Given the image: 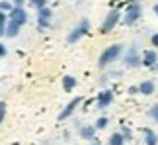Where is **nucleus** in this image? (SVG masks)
Here are the masks:
<instances>
[{"label":"nucleus","instance_id":"nucleus-1","mask_svg":"<svg viewBox=\"0 0 158 145\" xmlns=\"http://www.w3.org/2000/svg\"><path fill=\"white\" fill-rule=\"evenodd\" d=\"M123 51H125L123 43H111V45H107L106 49L100 53L98 67H100V69H106V67H109V65H113L117 59H121Z\"/></svg>","mask_w":158,"mask_h":145},{"label":"nucleus","instance_id":"nucleus-2","mask_svg":"<svg viewBox=\"0 0 158 145\" xmlns=\"http://www.w3.org/2000/svg\"><path fill=\"white\" fill-rule=\"evenodd\" d=\"M88 33H90V20L88 18H82V20L69 32V35H66V43L72 45V43H76V41H80L84 35H88Z\"/></svg>","mask_w":158,"mask_h":145},{"label":"nucleus","instance_id":"nucleus-3","mask_svg":"<svg viewBox=\"0 0 158 145\" xmlns=\"http://www.w3.org/2000/svg\"><path fill=\"white\" fill-rule=\"evenodd\" d=\"M141 16H143V6L139 2H131L125 8V12H121V22H123L125 26H135V24L141 20Z\"/></svg>","mask_w":158,"mask_h":145},{"label":"nucleus","instance_id":"nucleus-4","mask_svg":"<svg viewBox=\"0 0 158 145\" xmlns=\"http://www.w3.org/2000/svg\"><path fill=\"white\" fill-rule=\"evenodd\" d=\"M121 59H123V65L129 69H137L143 65V53H139L137 45H129L127 49L123 51V55H121Z\"/></svg>","mask_w":158,"mask_h":145},{"label":"nucleus","instance_id":"nucleus-5","mask_svg":"<svg viewBox=\"0 0 158 145\" xmlns=\"http://www.w3.org/2000/svg\"><path fill=\"white\" fill-rule=\"evenodd\" d=\"M119 22H121V10H109L100 24V33L106 35L109 32H113V28H117Z\"/></svg>","mask_w":158,"mask_h":145},{"label":"nucleus","instance_id":"nucleus-6","mask_svg":"<svg viewBox=\"0 0 158 145\" xmlns=\"http://www.w3.org/2000/svg\"><path fill=\"white\" fill-rule=\"evenodd\" d=\"M8 20H14L16 24H20V26H26V24H27L26 6H14V8L8 12Z\"/></svg>","mask_w":158,"mask_h":145},{"label":"nucleus","instance_id":"nucleus-7","mask_svg":"<svg viewBox=\"0 0 158 145\" xmlns=\"http://www.w3.org/2000/svg\"><path fill=\"white\" fill-rule=\"evenodd\" d=\"M80 104H82V98H80V96H74V98H72L69 104H66L63 110H60V114H59V122H64L66 118H70L72 114H74V110H76Z\"/></svg>","mask_w":158,"mask_h":145},{"label":"nucleus","instance_id":"nucleus-8","mask_svg":"<svg viewBox=\"0 0 158 145\" xmlns=\"http://www.w3.org/2000/svg\"><path fill=\"white\" fill-rule=\"evenodd\" d=\"M111 102H113V90H111V88L100 90L98 98H96V106L104 110V108H109V106H111Z\"/></svg>","mask_w":158,"mask_h":145},{"label":"nucleus","instance_id":"nucleus-9","mask_svg":"<svg viewBox=\"0 0 158 145\" xmlns=\"http://www.w3.org/2000/svg\"><path fill=\"white\" fill-rule=\"evenodd\" d=\"M156 63H158V55H156L154 49H147V51L143 53V67L152 69Z\"/></svg>","mask_w":158,"mask_h":145},{"label":"nucleus","instance_id":"nucleus-10","mask_svg":"<svg viewBox=\"0 0 158 145\" xmlns=\"http://www.w3.org/2000/svg\"><path fill=\"white\" fill-rule=\"evenodd\" d=\"M96 130L94 125H78V134L82 139H96Z\"/></svg>","mask_w":158,"mask_h":145},{"label":"nucleus","instance_id":"nucleus-11","mask_svg":"<svg viewBox=\"0 0 158 145\" xmlns=\"http://www.w3.org/2000/svg\"><path fill=\"white\" fill-rule=\"evenodd\" d=\"M20 29H22L20 24H16L14 20H8V24H6V37H18Z\"/></svg>","mask_w":158,"mask_h":145},{"label":"nucleus","instance_id":"nucleus-12","mask_svg":"<svg viewBox=\"0 0 158 145\" xmlns=\"http://www.w3.org/2000/svg\"><path fill=\"white\" fill-rule=\"evenodd\" d=\"M154 88H156V84H154L152 81H143L141 84H139V92L144 94V96L154 94Z\"/></svg>","mask_w":158,"mask_h":145},{"label":"nucleus","instance_id":"nucleus-13","mask_svg":"<svg viewBox=\"0 0 158 145\" xmlns=\"http://www.w3.org/2000/svg\"><path fill=\"white\" fill-rule=\"evenodd\" d=\"M63 88H64V92H72L76 88V78L72 75H64L63 77Z\"/></svg>","mask_w":158,"mask_h":145},{"label":"nucleus","instance_id":"nucleus-14","mask_svg":"<svg viewBox=\"0 0 158 145\" xmlns=\"http://www.w3.org/2000/svg\"><path fill=\"white\" fill-rule=\"evenodd\" d=\"M144 145H158V135L152 130H144Z\"/></svg>","mask_w":158,"mask_h":145},{"label":"nucleus","instance_id":"nucleus-15","mask_svg":"<svg viewBox=\"0 0 158 145\" xmlns=\"http://www.w3.org/2000/svg\"><path fill=\"white\" fill-rule=\"evenodd\" d=\"M107 145H125V137L121 135V131H115V134L109 135Z\"/></svg>","mask_w":158,"mask_h":145},{"label":"nucleus","instance_id":"nucleus-16","mask_svg":"<svg viewBox=\"0 0 158 145\" xmlns=\"http://www.w3.org/2000/svg\"><path fill=\"white\" fill-rule=\"evenodd\" d=\"M37 18H41V20H53V10L49 6H41V8H37Z\"/></svg>","mask_w":158,"mask_h":145},{"label":"nucleus","instance_id":"nucleus-17","mask_svg":"<svg viewBox=\"0 0 158 145\" xmlns=\"http://www.w3.org/2000/svg\"><path fill=\"white\" fill-rule=\"evenodd\" d=\"M107 124H109V118H107V116H100L98 120H96L94 128H96V130H106V128H107Z\"/></svg>","mask_w":158,"mask_h":145},{"label":"nucleus","instance_id":"nucleus-18","mask_svg":"<svg viewBox=\"0 0 158 145\" xmlns=\"http://www.w3.org/2000/svg\"><path fill=\"white\" fill-rule=\"evenodd\" d=\"M37 29H39V32H47V29H51V20H41V18H37Z\"/></svg>","mask_w":158,"mask_h":145},{"label":"nucleus","instance_id":"nucleus-19","mask_svg":"<svg viewBox=\"0 0 158 145\" xmlns=\"http://www.w3.org/2000/svg\"><path fill=\"white\" fill-rule=\"evenodd\" d=\"M12 8H14V2H12V0H0V10H2V12L8 14Z\"/></svg>","mask_w":158,"mask_h":145},{"label":"nucleus","instance_id":"nucleus-20","mask_svg":"<svg viewBox=\"0 0 158 145\" xmlns=\"http://www.w3.org/2000/svg\"><path fill=\"white\" fill-rule=\"evenodd\" d=\"M148 118H150V120H154V122L158 124V104H154V106L148 110Z\"/></svg>","mask_w":158,"mask_h":145},{"label":"nucleus","instance_id":"nucleus-21","mask_svg":"<svg viewBox=\"0 0 158 145\" xmlns=\"http://www.w3.org/2000/svg\"><path fill=\"white\" fill-rule=\"evenodd\" d=\"M119 131H121V135L125 137V141H131V139H133V131H131L129 128H121Z\"/></svg>","mask_w":158,"mask_h":145},{"label":"nucleus","instance_id":"nucleus-22","mask_svg":"<svg viewBox=\"0 0 158 145\" xmlns=\"http://www.w3.org/2000/svg\"><path fill=\"white\" fill-rule=\"evenodd\" d=\"M27 2L31 4L35 10H37V8H41V6H47V0H27Z\"/></svg>","mask_w":158,"mask_h":145},{"label":"nucleus","instance_id":"nucleus-23","mask_svg":"<svg viewBox=\"0 0 158 145\" xmlns=\"http://www.w3.org/2000/svg\"><path fill=\"white\" fill-rule=\"evenodd\" d=\"M4 118H6V102H0V125H2Z\"/></svg>","mask_w":158,"mask_h":145},{"label":"nucleus","instance_id":"nucleus-24","mask_svg":"<svg viewBox=\"0 0 158 145\" xmlns=\"http://www.w3.org/2000/svg\"><path fill=\"white\" fill-rule=\"evenodd\" d=\"M6 55H8V47H6L2 41H0V59H4Z\"/></svg>","mask_w":158,"mask_h":145},{"label":"nucleus","instance_id":"nucleus-25","mask_svg":"<svg viewBox=\"0 0 158 145\" xmlns=\"http://www.w3.org/2000/svg\"><path fill=\"white\" fill-rule=\"evenodd\" d=\"M150 43H152V47H158V32L150 35Z\"/></svg>","mask_w":158,"mask_h":145},{"label":"nucleus","instance_id":"nucleus-26","mask_svg":"<svg viewBox=\"0 0 158 145\" xmlns=\"http://www.w3.org/2000/svg\"><path fill=\"white\" fill-rule=\"evenodd\" d=\"M6 24H8V22H0V37L6 35Z\"/></svg>","mask_w":158,"mask_h":145},{"label":"nucleus","instance_id":"nucleus-27","mask_svg":"<svg viewBox=\"0 0 158 145\" xmlns=\"http://www.w3.org/2000/svg\"><path fill=\"white\" fill-rule=\"evenodd\" d=\"M127 92H129V94H137V92H139V84H137V86H135V84H133V86H129V90H127Z\"/></svg>","mask_w":158,"mask_h":145},{"label":"nucleus","instance_id":"nucleus-28","mask_svg":"<svg viewBox=\"0 0 158 145\" xmlns=\"http://www.w3.org/2000/svg\"><path fill=\"white\" fill-rule=\"evenodd\" d=\"M14 6H26V0H12Z\"/></svg>","mask_w":158,"mask_h":145},{"label":"nucleus","instance_id":"nucleus-29","mask_svg":"<svg viewBox=\"0 0 158 145\" xmlns=\"http://www.w3.org/2000/svg\"><path fill=\"white\" fill-rule=\"evenodd\" d=\"M154 14H156V16H158V4H156V6H154Z\"/></svg>","mask_w":158,"mask_h":145},{"label":"nucleus","instance_id":"nucleus-30","mask_svg":"<svg viewBox=\"0 0 158 145\" xmlns=\"http://www.w3.org/2000/svg\"><path fill=\"white\" fill-rule=\"evenodd\" d=\"M92 145H98V143H92Z\"/></svg>","mask_w":158,"mask_h":145}]
</instances>
